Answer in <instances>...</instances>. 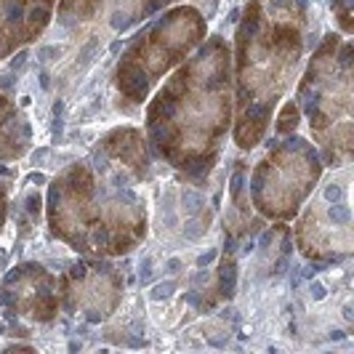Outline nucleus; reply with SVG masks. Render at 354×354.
Instances as JSON below:
<instances>
[{"instance_id":"2eb2a0df","label":"nucleus","mask_w":354,"mask_h":354,"mask_svg":"<svg viewBox=\"0 0 354 354\" xmlns=\"http://www.w3.org/2000/svg\"><path fill=\"white\" fill-rule=\"evenodd\" d=\"M205 280H208V272L205 269H200L197 274H192V285H203Z\"/></svg>"},{"instance_id":"ddd939ff","label":"nucleus","mask_w":354,"mask_h":354,"mask_svg":"<svg viewBox=\"0 0 354 354\" xmlns=\"http://www.w3.org/2000/svg\"><path fill=\"white\" fill-rule=\"evenodd\" d=\"M216 259V250H208V253H203L200 259H197V266H208Z\"/></svg>"},{"instance_id":"f3484780","label":"nucleus","mask_w":354,"mask_h":354,"mask_svg":"<svg viewBox=\"0 0 354 354\" xmlns=\"http://www.w3.org/2000/svg\"><path fill=\"white\" fill-rule=\"evenodd\" d=\"M330 338H333V341H344V338H346V333H344V330H333V333H330Z\"/></svg>"},{"instance_id":"412c9836","label":"nucleus","mask_w":354,"mask_h":354,"mask_svg":"<svg viewBox=\"0 0 354 354\" xmlns=\"http://www.w3.org/2000/svg\"><path fill=\"white\" fill-rule=\"evenodd\" d=\"M243 253L248 256V253H253V243H245V248H243Z\"/></svg>"},{"instance_id":"39448f33","label":"nucleus","mask_w":354,"mask_h":354,"mask_svg":"<svg viewBox=\"0 0 354 354\" xmlns=\"http://www.w3.org/2000/svg\"><path fill=\"white\" fill-rule=\"evenodd\" d=\"M203 232H205V227H203L200 221H195V216H192V221L184 227V237H187V240H200Z\"/></svg>"},{"instance_id":"4468645a","label":"nucleus","mask_w":354,"mask_h":354,"mask_svg":"<svg viewBox=\"0 0 354 354\" xmlns=\"http://www.w3.org/2000/svg\"><path fill=\"white\" fill-rule=\"evenodd\" d=\"M46 158H48V149H46V147L32 152V162H35V165H40V160H46Z\"/></svg>"},{"instance_id":"dca6fc26","label":"nucleus","mask_w":354,"mask_h":354,"mask_svg":"<svg viewBox=\"0 0 354 354\" xmlns=\"http://www.w3.org/2000/svg\"><path fill=\"white\" fill-rule=\"evenodd\" d=\"M40 88L43 91L51 88V75H48V72H40Z\"/></svg>"},{"instance_id":"f257e3e1","label":"nucleus","mask_w":354,"mask_h":354,"mask_svg":"<svg viewBox=\"0 0 354 354\" xmlns=\"http://www.w3.org/2000/svg\"><path fill=\"white\" fill-rule=\"evenodd\" d=\"M181 203H184V213L192 218V216H197V211L203 208L205 197L200 195V192H195V189H184V195H181Z\"/></svg>"},{"instance_id":"6e6552de","label":"nucleus","mask_w":354,"mask_h":354,"mask_svg":"<svg viewBox=\"0 0 354 354\" xmlns=\"http://www.w3.org/2000/svg\"><path fill=\"white\" fill-rule=\"evenodd\" d=\"M181 269H184V261H181V259H176V256L165 261V274H171V277H174V274H178Z\"/></svg>"},{"instance_id":"7ed1b4c3","label":"nucleus","mask_w":354,"mask_h":354,"mask_svg":"<svg viewBox=\"0 0 354 354\" xmlns=\"http://www.w3.org/2000/svg\"><path fill=\"white\" fill-rule=\"evenodd\" d=\"M174 290H176V280H165V283L152 285V290H149V299H152V301L171 299V296H174Z\"/></svg>"},{"instance_id":"9b49d317","label":"nucleus","mask_w":354,"mask_h":354,"mask_svg":"<svg viewBox=\"0 0 354 354\" xmlns=\"http://www.w3.org/2000/svg\"><path fill=\"white\" fill-rule=\"evenodd\" d=\"M27 59H30V53H27V51H19V53H17V59L11 62V70H14V72L21 70V67L27 64Z\"/></svg>"},{"instance_id":"423d86ee","label":"nucleus","mask_w":354,"mask_h":354,"mask_svg":"<svg viewBox=\"0 0 354 354\" xmlns=\"http://www.w3.org/2000/svg\"><path fill=\"white\" fill-rule=\"evenodd\" d=\"M325 200H328V203H338V200H344V189H341L338 184H328V187H325Z\"/></svg>"},{"instance_id":"0eeeda50","label":"nucleus","mask_w":354,"mask_h":354,"mask_svg":"<svg viewBox=\"0 0 354 354\" xmlns=\"http://www.w3.org/2000/svg\"><path fill=\"white\" fill-rule=\"evenodd\" d=\"M309 293H312V299H315V301H322V299L328 296V290H325V285L319 283V280H315V283L309 285Z\"/></svg>"},{"instance_id":"6ab92c4d","label":"nucleus","mask_w":354,"mask_h":354,"mask_svg":"<svg viewBox=\"0 0 354 354\" xmlns=\"http://www.w3.org/2000/svg\"><path fill=\"white\" fill-rule=\"evenodd\" d=\"M118 51H120V40H115V43L109 46V53H118Z\"/></svg>"},{"instance_id":"f8f14e48","label":"nucleus","mask_w":354,"mask_h":354,"mask_svg":"<svg viewBox=\"0 0 354 354\" xmlns=\"http://www.w3.org/2000/svg\"><path fill=\"white\" fill-rule=\"evenodd\" d=\"M240 184H243V174H234L232 176V197L240 195Z\"/></svg>"},{"instance_id":"aec40b11","label":"nucleus","mask_w":354,"mask_h":354,"mask_svg":"<svg viewBox=\"0 0 354 354\" xmlns=\"http://www.w3.org/2000/svg\"><path fill=\"white\" fill-rule=\"evenodd\" d=\"M315 274H317V269H306V272H304V277H306V280H312Z\"/></svg>"},{"instance_id":"a211bd4d","label":"nucleus","mask_w":354,"mask_h":354,"mask_svg":"<svg viewBox=\"0 0 354 354\" xmlns=\"http://www.w3.org/2000/svg\"><path fill=\"white\" fill-rule=\"evenodd\" d=\"M187 301H189V304H200V296H197V293H187Z\"/></svg>"},{"instance_id":"9d476101","label":"nucleus","mask_w":354,"mask_h":354,"mask_svg":"<svg viewBox=\"0 0 354 354\" xmlns=\"http://www.w3.org/2000/svg\"><path fill=\"white\" fill-rule=\"evenodd\" d=\"M56 56H59V48H53V46H46V48L37 51V59H40V62H48V59H56Z\"/></svg>"},{"instance_id":"f03ea898","label":"nucleus","mask_w":354,"mask_h":354,"mask_svg":"<svg viewBox=\"0 0 354 354\" xmlns=\"http://www.w3.org/2000/svg\"><path fill=\"white\" fill-rule=\"evenodd\" d=\"M53 142H64V102L53 104Z\"/></svg>"},{"instance_id":"4be33fe9","label":"nucleus","mask_w":354,"mask_h":354,"mask_svg":"<svg viewBox=\"0 0 354 354\" xmlns=\"http://www.w3.org/2000/svg\"><path fill=\"white\" fill-rule=\"evenodd\" d=\"M296 6H299L301 11H306V0H296Z\"/></svg>"},{"instance_id":"20e7f679","label":"nucleus","mask_w":354,"mask_h":354,"mask_svg":"<svg viewBox=\"0 0 354 354\" xmlns=\"http://www.w3.org/2000/svg\"><path fill=\"white\" fill-rule=\"evenodd\" d=\"M328 216H330V221H333V224H349L352 211H349V205H344V203L338 200V203H333V205H330Z\"/></svg>"},{"instance_id":"1a4fd4ad","label":"nucleus","mask_w":354,"mask_h":354,"mask_svg":"<svg viewBox=\"0 0 354 354\" xmlns=\"http://www.w3.org/2000/svg\"><path fill=\"white\" fill-rule=\"evenodd\" d=\"M149 280H152V259L147 256L142 261V285H147Z\"/></svg>"}]
</instances>
